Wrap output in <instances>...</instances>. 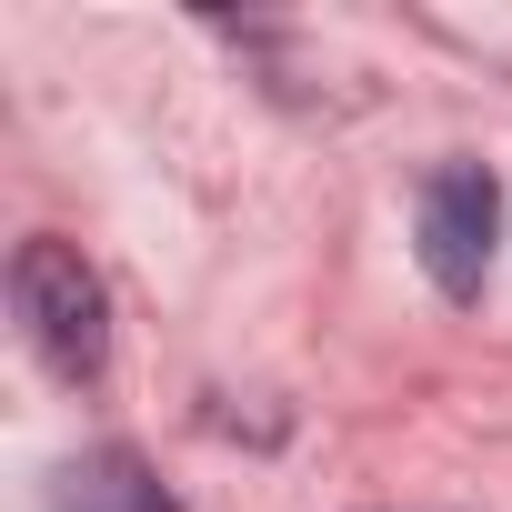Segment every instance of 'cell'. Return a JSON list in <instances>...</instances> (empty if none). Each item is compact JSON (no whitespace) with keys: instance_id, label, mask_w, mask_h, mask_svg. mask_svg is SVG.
<instances>
[{"instance_id":"1","label":"cell","mask_w":512,"mask_h":512,"mask_svg":"<svg viewBox=\"0 0 512 512\" xmlns=\"http://www.w3.org/2000/svg\"><path fill=\"white\" fill-rule=\"evenodd\" d=\"M11 312H21V332H31V352L61 372V382H101V362H111V292H101V272L81 262L71 241H21V262H11Z\"/></svg>"},{"instance_id":"2","label":"cell","mask_w":512,"mask_h":512,"mask_svg":"<svg viewBox=\"0 0 512 512\" xmlns=\"http://www.w3.org/2000/svg\"><path fill=\"white\" fill-rule=\"evenodd\" d=\"M412 241H422V272L442 302H472L492 272V241H502V181L482 161H442L412 201Z\"/></svg>"},{"instance_id":"3","label":"cell","mask_w":512,"mask_h":512,"mask_svg":"<svg viewBox=\"0 0 512 512\" xmlns=\"http://www.w3.org/2000/svg\"><path fill=\"white\" fill-rule=\"evenodd\" d=\"M41 512H181V502H171V482L131 442H101V452H81V462L51 472V502Z\"/></svg>"}]
</instances>
